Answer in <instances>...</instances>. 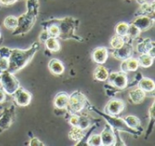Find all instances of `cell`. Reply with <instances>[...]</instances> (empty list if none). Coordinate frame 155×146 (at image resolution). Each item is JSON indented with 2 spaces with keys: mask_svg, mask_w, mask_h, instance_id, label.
I'll list each match as a JSON object with an SVG mask.
<instances>
[{
  "mask_svg": "<svg viewBox=\"0 0 155 146\" xmlns=\"http://www.w3.org/2000/svg\"><path fill=\"white\" fill-rule=\"evenodd\" d=\"M139 62H138V60L135 59V58H129L127 60H124V61H122V63H121V71H124L125 73H128L130 71H136L138 69H139Z\"/></svg>",
  "mask_w": 155,
  "mask_h": 146,
  "instance_id": "9a60e30c",
  "label": "cell"
},
{
  "mask_svg": "<svg viewBox=\"0 0 155 146\" xmlns=\"http://www.w3.org/2000/svg\"><path fill=\"white\" fill-rule=\"evenodd\" d=\"M132 23H134L141 32L151 29L154 24V19L147 15H139Z\"/></svg>",
  "mask_w": 155,
  "mask_h": 146,
  "instance_id": "4fadbf2b",
  "label": "cell"
},
{
  "mask_svg": "<svg viewBox=\"0 0 155 146\" xmlns=\"http://www.w3.org/2000/svg\"><path fill=\"white\" fill-rule=\"evenodd\" d=\"M134 52V50L133 40L129 39L126 36L124 45L122 47H120L119 49L113 50L112 51V55L117 60L124 61V60H127V59L133 57Z\"/></svg>",
  "mask_w": 155,
  "mask_h": 146,
  "instance_id": "ba28073f",
  "label": "cell"
},
{
  "mask_svg": "<svg viewBox=\"0 0 155 146\" xmlns=\"http://www.w3.org/2000/svg\"><path fill=\"white\" fill-rule=\"evenodd\" d=\"M15 121V106L11 105L3 110L0 116V134L7 130Z\"/></svg>",
  "mask_w": 155,
  "mask_h": 146,
  "instance_id": "9c48e42d",
  "label": "cell"
},
{
  "mask_svg": "<svg viewBox=\"0 0 155 146\" xmlns=\"http://www.w3.org/2000/svg\"><path fill=\"white\" fill-rule=\"evenodd\" d=\"M108 84L115 88L117 90H124L128 87V78L127 73L124 71H115L109 73Z\"/></svg>",
  "mask_w": 155,
  "mask_h": 146,
  "instance_id": "52a82bcc",
  "label": "cell"
},
{
  "mask_svg": "<svg viewBox=\"0 0 155 146\" xmlns=\"http://www.w3.org/2000/svg\"><path fill=\"white\" fill-rule=\"evenodd\" d=\"M2 1H3V0H0V3H2Z\"/></svg>",
  "mask_w": 155,
  "mask_h": 146,
  "instance_id": "ab89813d",
  "label": "cell"
},
{
  "mask_svg": "<svg viewBox=\"0 0 155 146\" xmlns=\"http://www.w3.org/2000/svg\"><path fill=\"white\" fill-rule=\"evenodd\" d=\"M88 109H91V110L95 111L98 115H100L102 117H104V120L106 121V123L113 128L114 131H117V132L122 131V132L128 133V134H130L132 135H137V136L142 134V132L135 131V130L130 128L127 126V124L125 123V121H124V118L118 117L117 116H110V115H107L105 113H103L99 109H97L95 107L91 106L90 104L88 105Z\"/></svg>",
  "mask_w": 155,
  "mask_h": 146,
  "instance_id": "277c9868",
  "label": "cell"
},
{
  "mask_svg": "<svg viewBox=\"0 0 155 146\" xmlns=\"http://www.w3.org/2000/svg\"><path fill=\"white\" fill-rule=\"evenodd\" d=\"M30 146H45V144H43L38 138H36V137H34V138H32L31 140H30V143L28 144Z\"/></svg>",
  "mask_w": 155,
  "mask_h": 146,
  "instance_id": "d590c367",
  "label": "cell"
},
{
  "mask_svg": "<svg viewBox=\"0 0 155 146\" xmlns=\"http://www.w3.org/2000/svg\"><path fill=\"white\" fill-rule=\"evenodd\" d=\"M39 50V42H34L32 46L26 50L20 49H10L8 56V70L7 71L15 74V72L24 69L28 62L33 59L34 55Z\"/></svg>",
  "mask_w": 155,
  "mask_h": 146,
  "instance_id": "6da1fadb",
  "label": "cell"
},
{
  "mask_svg": "<svg viewBox=\"0 0 155 146\" xmlns=\"http://www.w3.org/2000/svg\"><path fill=\"white\" fill-rule=\"evenodd\" d=\"M125 109V103L119 98H112L104 107V113L110 116H118Z\"/></svg>",
  "mask_w": 155,
  "mask_h": 146,
  "instance_id": "8fae6325",
  "label": "cell"
},
{
  "mask_svg": "<svg viewBox=\"0 0 155 146\" xmlns=\"http://www.w3.org/2000/svg\"><path fill=\"white\" fill-rule=\"evenodd\" d=\"M146 96H147V93H145L143 90H142L139 88L133 89L129 92V99L133 104H135V105H139L143 103Z\"/></svg>",
  "mask_w": 155,
  "mask_h": 146,
  "instance_id": "ac0fdd59",
  "label": "cell"
},
{
  "mask_svg": "<svg viewBox=\"0 0 155 146\" xmlns=\"http://www.w3.org/2000/svg\"><path fill=\"white\" fill-rule=\"evenodd\" d=\"M128 27H129V23H127L125 22H120L115 26V33L120 36L126 37L127 32H128Z\"/></svg>",
  "mask_w": 155,
  "mask_h": 146,
  "instance_id": "f1b7e54d",
  "label": "cell"
},
{
  "mask_svg": "<svg viewBox=\"0 0 155 146\" xmlns=\"http://www.w3.org/2000/svg\"><path fill=\"white\" fill-rule=\"evenodd\" d=\"M19 87V81L13 73L5 71L0 75V88L6 93V95L12 96Z\"/></svg>",
  "mask_w": 155,
  "mask_h": 146,
  "instance_id": "8992f818",
  "label": "cell"
},
{
  "mask_svg": "<svg viewBox=\"0 0 155 146\" xmlns=\"http://www.w3.org/2000/svg\"><path fill=\"white\" fill-rule=\"evenodd\" d=\"M79 21L73 17H65L63 19H52L47 22H43L42 23H54L58 26L60 34L58 39L66 40H75L78 42H83L84 39L76 34V29Z\"/></svg>",
  "mask_w": 155,
  "mask_h": 146,
  "instance_id": "7a4b0ae2",
  "label": "cell"
},
{
  "mask_svg": "<svg viewBox=\"0 0 155 146\" xmlns=\"http://www.w3.org/2000/svg\"><path fill=\"white\" fill-rule=\"evenodd\" d=\"M27 4H28L27 13L17 17V20H18L17 26L12 33L14 36L22 35V34L28 33L33 28L35 23L37 13H38L36 0H28Z\"/></svg>",
  "mask_w": 155,
  "mask_h": 146,
  "instance_id": "3957f363",
  "label": "cell"
},
{
  "mask_svg": "<svg viewBox=\"0 0 155 146\" xmlns=\"http://www.w3.org/2000/svg\"><path fill=\"white\" fill-rule=\"evenodd\" d=\"M102 145L104 146H114L116 145V135L113 128L106 124L104 129L100 134Z\"/></svg>",
  "mask_w": 155,
  "mask_h": 146,
  "instance_id": "7c38bea8",
  "label": "cell"
},
{
  "mask_svg": "<svg viewBox=\"0 0 155 146\" xmlns=\"http://www.w3.org/2000/svg\"><path fill=\"white\" fill-rule=\"evenodd\" d=\"M138 88L143 90L145 93H153L155 89V83L153 79L150 78L142 77L138 80Z\"/></svg>",
  "mask_w": 155,
  "mask_h": 146,
  "instance_id": "d6986e66",
  "label": "cell"
},
{
  "mask_svg": "<svg viewBox=\"0 0 155 146\" xmlns=\"http://www.w3.org/2000/svg\"><path fill=\"white\" fill-rule=\"evenodd\" d=\"M8 66H9L8 58H6V57H0V75L3 72L7 71Z\"/></svg>",
  "mask_w": 155,
  "mask_h": 146,
  "instance_id": "836d02e7",
  "label": "cell"
},
{
  "mask_svg": "<svg viewBox=\"0 0 155 146\" xmlns=\"http://www.w3.org/2000/svg\"><path fill=\"white\" fill-rule=\"evenodd\" d=\"M141 31L134 24V23H129V27H128V32H127V37L131 40H135L137 39L140 34H141Z\"/></svg>",
  "mask_w": 155,
  "mask_h": 146,
  "instance_id": "f546056e",
  "label": "cell"
},
{
  "mask_svg": "<svg viewBox=\"0 0 155 146\" xmlns=\"http://www.w3.org/2000/svg\"><path fill=\"white\" fill-rule=\"evenodd\" d=\"M2 39V34H1V31H0V40Z\"/></svg>",
  "mask_w": 155,
  "mask_h": 146,
  "instance_id": "74e56055",
  "label": "cell"
},
{
  "mask_svg": "<svg viewBox=\"0 0 155 146\" xmlns=\"http://www.w3.org/2000/svg\"><path fill=\"white\" fill-rule=\"evenodd\" d=\"M154 13V5L153 3H143L142 4L140 9L138 10L137 14L139 15H147L151 16Z\"/></svg>",
  "mask_w": 155,
  "mask_h": 146,
  "instance_id": "d4e9b609",
  "label": "cell"
},
{
  "mask_svg": "<svg viewBox=\"0 0 155 146\" xmlns=\"http://www.w3.org/2000/svg\"><path fill=\"white\" fill-rule=\"evenodd\" d=\"M125 38L126 37H123L115 33L110 40V45L112 47V50H116L122 47L125 42Z\"/></svg>",
  "mask_w": 155,
  "mask_h": 146,
  "instance_id": "4316f807",
  "label": "cell"
},
{
  "mask_svg": "<svg viewBox=\"0 0 155 146\" xmlns=\"http://www.w3.org/2000/svg\"><path fill=\"white\" fill-rule=\"evenodd\" d=\"M87 145L91 146H101L102 145V141H101V136L100 135H92L89 139L87 140Z\"/></svg>",
  "mask_w": 155,
  "mask_h": 146,
  "instance_id": "1f68e13d",
  "label": "cell"
},
{
  "mask_svg": "<svg viewBox=\"0 0 155 146\" xmlns=\"http://www.w3.org/2000/svg\"><path fill=\"white\" fill-rule=\"evenodd\" d=\"M139 62V66L142 68H149L153 65L154 61V58L149 55L148 53H143L141 54L140 57L137 59Z\"/></svg>",
  "mask_w": 155,
  "mask_h": 146,
  "instance_id": "484cf974",
  "label": "cell"
},
{
  "mask_svg": "<svg viewBox=\"0 0 155 146\" xmlns=\"http://www.w3.org/2000/svg\"><path fill=\"white\" fill-rule=\"evenodd\" d=\"M48 69L50 72L55 76H60L64 71V66L63 62L58 59H52L48 62Z\"/></svg>",
  "mask_w": 155,
  "mask_h": 146,
  "instance_id": "e0dca14e",
  "label": "cell"
},
{
  "mask_svg": "<svg viewBox=\"0 0 155 146\" xmlns=\"http://www.w3.org/2000/svg\"><path fill=\"white\" fill-rule=\"evenodd\" d=\"M155 43L154 42L150 39V38H145L143 40H142L140 42H138L137 46H136V49L138 51L139 53L141 54H143V53H148L149 51L154 47Z\"/></svg>",
  "mask_w": 155,
  "mask_h": 146,
  "instance_id": "44dd1931",
  "label": "cell"
},
{
  "mask_svg": "<svg viewBox=\"0 0 155 146\" xmlns=\"http://www.w3.org/2000/svg\"><path fill=\"white\" fill-rule=\"evenodd\" d=\"M138 1H141V2H143V1H145V0H138Z\"/></svg>",
  "mask_w": 155,
  "mask_h": 146,
  "instance_id": "f35d334b",
  "label": "cell"
},
{
  "mask_svg": "<svg viewBox=\"0 0 155 146\" xmlns=\"http://www.w3.org/2000/svg\"><path fill=\"white\" fill-rule=\"evenodd\" d=\"M91 126V120L90 118L86 116V115H83L82 113L79 114V123H78V126L80 128H82L83 130H86L87 128H89Z\"/></svg>",
  "mask_w": 155,
  "mask_h": 146,
  "instance_id": "4dcf8cb0",
  "label": "cell"
},
{
  "mask_svg": "<svg viewBox=\"0 0 155 146\" xmlns=\"http://www.w3.org/2000/svg\"><path fill=\"white\" fill-rule=\"evenodd\" d=\"M109 56V51L105 47H99L96 48L92 54L93 61L97 63L98 65H103L106 62Z\"/></svg>",
  "mask_w": 155,
  "mask_h": 146,
  "instance_id": "5bb4252c",
  "label": "cell"
},
{
  "mask_svg": "<svg viewBox=\"0 0 155 146\" xmlns=\"http://www.w3.org/2000/svg\"><path fill=\"white\" fill-rule=\"evenodd\" d=\"M17 23H18L17 17H15L14 15H8L4 20V26L6 29L11 30V31H14L16 28Z\"/></svg>",
  "mask_w": 155,
  "mask_h": 146,
  "instance_id": "83f0119b",
  "label": "cell"
},
{
  "mask_svg": "<svg viewBox=\"0 0 155 146\" xmlns=\"http://www.w3.org/2000/svg\"><path fill=\"white\" fill-rule=\"evenodd\" d=\"M154 106H155V103L153 102V105L151 106V107H150V110H149V117H150V119H151V123H150V129L147 131V136L152 133V131H153V124H154Z\"/></svg>",
  "mask_w": 155,
  "mask_h": 146,
  "instance_id": "d6a6232c",
  "label": "cell"
},
{
  "mask_svg": "<svg viewBox=\"0 0 155 146\" xmlns=\"http://www.w3.org/2000/svg\"><path fill=\"white\" fill-rule=\"evenodd\" d=\"M88 100L84 94L79 90L73 92L69 95L68 105L66 107L67 114H80L85 108L86 105H88Z\"/></svg>",
  "mask_w": 155,
  "mask_h": 146,
  "instance_id": "5b68a950",
  "label": "cell"
},
{
  "mask_svg": "<svg viewBox=\"0 0 155 146\" xmlns=\"http://www.w3.org/2000/svg\"><path fill=\"white\" fill-rule=\"evenodd\" d=\"M68 135H69V138L72 141L77 142V144L82 142L83 139L85 137L84 130H83L79 126H72V128L70 129V131L68 133Z\"/></svg>",
  "mask_w": 155,
  "mask_h": 146,
  "instance_id": "ffe728a7",
  "label": "cell"
},
{
  "mask_svg": "<svg viewBox=\"0 0 155 146\" xmlns=\"http://www.w3.org/2000/svg\"><path fill=\"white\" fill-rule=\"evenodd\" d=\"M109 76V71L107 70V68H105L103 65H99L95 68L94 71V79L97 81H106Z\"/></svg>",
  "mask_w": 155,
  "mask_h": 146,
  "instance_id": "7402d4cb",
  "label": "cell"
},
{
  "mask_svg": "<svg viewBox=\"0 0 155 146\" xmlns=\"http://www.w3.org/2000/svg\"><path fill=\"white\" fill-rule=\"evenodd\" d=\"M49 37L50 36H49V33H48L47 30L45 28H44V30L42 31V33L39 35V42H45L46 41V39H48Z\"/></svg>",
  "mask_w": 155,
  "mask_h": 146,
  "instance_id": "e575fe53",
  "label": "cell"
},
{
  "mask_svg": "<svg viewBox=\"0 0 155 146\" xmlns=\"http://www.w3.org/2000/svg\"><path fill=\"white\" fill-rule=\"evenodd\" d=\"M6 100V93L0 88V105H2Z\"/></svg>",
  "mask_w": 155,
  "mask_h": 146,
  "instance_id": "8d00e7d4",
  "label": "cell"
},
{
  "mask_svg": "<svg viewBox=\"0 0 155 146\" xmlns=\"http://www.w3.org/2000/svg\"><path fill=\"white\" fill-rule=\"evenodd\" d=\"M69 95L66 92H59L54 99V106L60 110H65L68 105Z\"/></svg>",
  "mask_w": 155,
  "mask_h": 146,
  "instance_id": "2e32d148",
  "label": "cell"
},
{
  "mask_svg": "<svg viewBox=\"0 0 155 146\" xmlns=\"http://www.w3.org/2000/svg\"><path fill=\"white\" fill-rule=\"evenodd\" d=\"M124 119L130 128H132L135 131L142 132V123H141V120L137 116L131 115V116H125Z\"/></svg>",
  "mask_w": 155,
  "mask_h": 146,
  "instance_id": "603a6c76",
  "label": "cell"
},
{
  "mask_svg": "<svg viewBox=\"0 0 155 146\" xmlns=\"http://www.w3.org/2000/svg\"><path fill=\"white\" fill-rule=\"evenodd\" d=\"M45 47H46V49L48 51H53V52H57V51H59L61 50V44L59 42L58 38L49 37L45 42Z\"/></svg>",
  "mask_w": 155,
  "mask_h": 146,
  "instance_id": "cb8c5ba5",
  "label": "cell"
},
{
  "mask_svg": "<svg viewBox=\"0 0 155 146\" xmlns=\"http://www.w3.org/2000/svg\"><path fill=\"white\" fill-rule=\"evenodd\" d=\"M12 97L15 105L19 107H27L32 101V94L22 87H19Z\"/></svg>",
  "mask_w": 155,
  "mask_h": 146,
  "instance_id": "30bf717a",
  "label": "cell"
}]
</instances>
